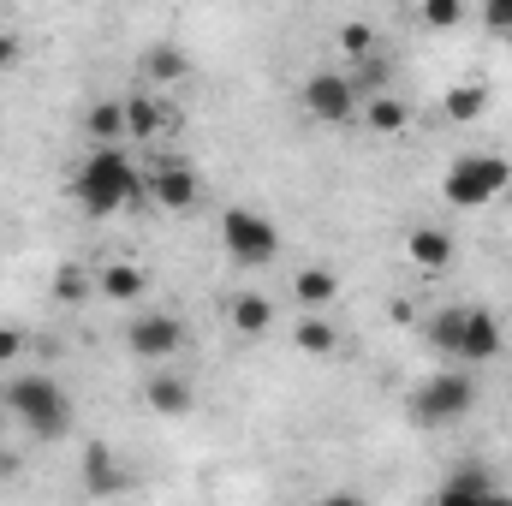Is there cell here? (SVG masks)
I'll return each instance as SVG.
<instances>
[{
  "label": "cell",
  "instance_id": "27",
  "mask_svg": "<svg viewBox=\"0 0 512 506\" xmlns=\"http://www.w3.org/2000/svg\"><path fill=\"white\" fill-rule=\"evenodd\" d=\"M483 24L495 36H512V0H483Z\"/></svg>",
  "mask_w": 512,
  "mask_h": 506
},
{
  "label": "cell",
  "instance_id": "14",
  "mask_svg": "<svg viewBox=\"0 0 512 506\" xmlns=\"http://www.w3.org/2000/svg\"><path fill=\"white\" fill-rule=\"evenodd\" d=\"M334 292H340V280H334V268H322V262L292 274V298H298L304 310H328V304H334Z\"/></svg>",
  "mask_w": 512,
  "mask_h": 506
},
{
  "label": "cell",
  "instance_id": "18",
  "mask_svg": "<svg viewBox=\"0 0 512 506\" xmlns=\"http://www.w3.org/2000/svg\"><path fill=\"white\" fill-rule=\"evenodd\" d=\"M96 286H102V298H114V304H137V298H143V268L114 262V268L96 274Z\"/></svg>",
  "mask_w": 512,
  "mask_h": 506
},
{
  "label": "cell",
  "instance_id": "15",
  "mask_svg": "<svg viewBox=\"0 0 512 506\" xmlns=\"http://www.w3.org/2000/svg\"><path fill=\"white\" fill-rule=\"evenodd\" d=\"M143 78H149V84H179V78H191V60H185V48H173V42H155V48L143 54Z\"/></svg>",
  "mask_w": 512,
  "mask_h": 506
},
{
  "label": "cell",
  "instance_id": "7",
  "mask_svg": "<svg viewBox=\"0 0 512 506\" xmlns=\"http://www.w3.org/2000/svg\"><path fill=\"white\" fill-rule=\"evenodd\" d=\"M143 197H149L155 209H167V215L191 209V203H197V167H191L185 155H173V149L149 155V161H143Z\"/></svg>",
  "mask_w": 512,
  "mask_h": 506
},
{
  "label": "cell",
  "instance_id": "4",
  "mask_svg": "<svg viewBox=\"0 0 512 506\" xmlns=\"http://www.w3.org/2000/svg\"><path fill=\"white\" fill-rule=\"evenodd\" d=\"M507 185H512V161H507V155L471 149V155H459V161L447 167V179H441V197H447L453 209H489V203H495Z\"/></svg>",
  "mask_w": 512,
  "mask_h": 506
},
{
  "label": "cell",
  "instance_id": "10",
  "mask_svg": "<svg viewBox=\"0 0 512 506\" xmlns=\"http://www.w3.org/2000/svg\"><path fill=\"white\" fill-rule=\"evenodd\" d=\"M405 256H411V268H423V274H441V268H453V233L447 227H411V239H405Z\"/></svg>",
  "mask_w": 512,
  "mask_h": 506
},
{
  "label": "cell",
  "instance_id": "26",
  "mask_svg": "<svg viewBox=\"0 0 512 506\" xmlns=\"http://www.w3.org/2000/svg\"><path fill=\"white\" fill-rule=\"evenodd\" d=\"M340 54H346V60H364V54H376V36H370V24H346V30H340Z\"/></svg>",
  "mask_w": 512,
  "mask_h": 506
},
{
  "label": "cell",
  "instance_id": "29",
  "mask_svg": "<svg viewBox=\"0 0 512 506\" xmlns=\"http://www.w3.org/2000/svg\"><path fill=\"white\" fill-rule=\"evenodd\" d=\"M78 292H84V274L78 268H60L54 274V298H78Z\"/></svg>",
  "mask_w": 512,
  "mask_h": 506
},
{
  "label": "cell",
  "instance_id": "13",
  "mask_svg": "<svg viewBox=\"0 0 512 506\" xmlns=\"http://www.w3.org/2000/svg\"><path fill=\"white\" fill-rule=\"evenodd\" d=\"M441 495H447V501H495L501 483H495V471H483V465H459V471L441 477Z\"/></svg>",
  "mask_w": 512,
  "mask_h": 506
},
{
  "label": "cell",
  "instance_id": "12",
  "mask_svg": "<svg viewBox=\"0 0 512 506\" xmlns=\"http://www.w3.org/2000/svg\"><path fill=\"white\" fill-rule=\"evenodd\" d=\"M143 399H149V411H161V417H185V411H191V381H179L167 364H155Z\"/></svg>",
  "mask_w": 512,
  "mask_h": 506
},
{
  "label": "cell",
  "instance_id": "6",
  "mask_svg": "<svg viewBox=\"0 0 512 506\" xmlns=\"http://www.w3.org/2000/svg\"><path fill=\"white\" fill-rule=\"evenodd\" d=\"M221 245L239 268H268L280 256V227L262 209H227L221 215Z\"/></svg>",
  "mask_w": 512,
  "mask_h": 506
},
{
  "label": "cell",
  "instance_id": "20",
  "mask_svg": "<svg viewBox=\"0 0 512 506\" xmlns=\"http://www.w3.org/2000/svg\"><path fill=\"white\" fill-rule=\"evenodd\" d=\"M298 352H310V358H328L334 346H340V334H334V322L328 316H316V310H304V322H298Z\"/></svg>",
  "mask_w": 512,
  "mask_h": 506
},
{
  "label": "cell",
  "instance_id": "2",
  "mask_svg": "<svg viewBox=\"0 0 512 506\" xmlns=\"http://www.w3.org/2000/svg\"><path fill=\"white\" fill-rule=\"evenodd\" d=\"M6 411L36 435V441H60L72 429V393L42 370H24V376L6 381Z\"/></svg>",
  "mask_w": 512,
  "mask_h": 506
},
{
  "label": "cell",
  "instance_id": "5",
  "mask_svg": "<svg viewBox=\"0 0 512 506\" xmlns=\"http://www.w3.org/2000/svg\"><path fill=\"white\" fill-rule=\"evenodd\" d=\"M358 84H352V72H334V66H322V72H310L304 78V90H298V108L316 120V126H352L358 120Z\"/></svg>",
  "mask_w": 512,
  "mask_h": 506
},
{
  "label": "cell",
  "instance_id": "11",
  "mask_svg": "<svg viewBox=\"0 0 512 506\" xmlns=\"http://www.w3.org/2000/svg\"><path fill=\"white\" fill-rule=\"evenodd\" d=\"M179 126V114L167 108V102H155V96H131L126 102V137H137V143H155L161 131Z\"/></svg>",
  "mask_w": 512,
  "mask_h": 506
},
{
  "label": "cell",
  "instance_id": "31",
  "mask_svg": "<svg viewBox=\"0 0 512 506\" xmlns=\"http://www.w3.org/2000/svg\"><path fill=\"white\" fill-rule=\"evenodd\" d=\"M0 405H6V393H0Z\"/></svg>",
  "mask_w": 512,
  "mask_h": 506
},
{
  "label": "cell",
  "instance_id": "25",
  "mask_svg": "<svg viewBox=\"0 0 512 506\" xmlns=\"http://www.w3.org/2000/svg\"><path fill=\"white\" fill-rule=\"evenodd\" d=\"M352 84H358V96H364V90H382V84H387V60H382V54L352 60Z\"/></svg>",
  "mask_w": 512,
  "mask_h": 506
},
{
  "label": "cell",
  "instance_id": "1",
  "mask_svg": "<svg viewBox=\"0 0 512 506\" xmlns=\"http://www.w3.org/2000/svg\"><path fill=\"white\" fill-rule=\"evenodd\" d=\"M137 191H143V167L131 161L120 143H96V149L78 161V173H72V197H78L90 215H120Z\"/></svg>",
  "mask_w": 512,
  "mask_h": 506
},
{
  "label": "cell",
  "instance_id": "16",
  "mask_svg": "<svg viewBox=\"0 0 512 506\" xmlns=\"http://www.w3.org/2000/svg\"><path fill=\"white\" fill-rule=\"evenodd\" d=\"M483 108H489V90L483 84H453L447 102H441L447 126H471V120H483Z\"/></svg>",
  "mask_w": 512,
  "mask_h": 506
},
{
  "label": "cell",
  "instance_id": "9",
  "mask_svg": "<svg viewBox=\"0 0 512 506\" xmlns=\"http://www.w3.org/2000/svg\"><path fill=\"white\" fill-rule=\"evenodd\" d=\"M501 346H507V334H501L495 310H477V304H465V340H459V364H495V358H501Z\"/></svg>",
  "mask_w": 512,
  "mask_h": 506
},
{
  "label": "cell",
  "instance_id": "8",
  "mask_svg": "<svg viewBox=\"0 0 512 506\" xmlns=\"http://www.w3.org/2000/svg\"><path fill=\"white\" fill-rule=\"evenodd\" d=\"M126 346H131V358H143V364H173L179 346H185V322L167 316V310H155V316H131Z\"/></svg>",
  "mask_w": 512,
  "mask_h": 506
},
{
  "label": "cell",
  "instance_id": "19",
  "mask_svg": "<svg viewBox=\"0 0 512 506\" xmlns=\"http://www.w3.org/2000/svg\"><path fill=\"white\" fill-rule=\"evenodd\" d=\"M459 340H465V304H453V310H441V316L429 322V346H435L441 358H453V364H459Z\"/></svg>",
  "mask_w": 512,
  "mask_h": 506
},
{
  "label": "cell",
  "instance_id": "24",
  "mask_svg": "<svg viewBox=\"0 0 512 506\" xmlns=\"http://www.w3.org/2000/svg\"><path fill=\"white\" fill-rule=\"evenodd\" d=\"M423 24L429 30H459L465 24V0H423Z\"/></svg>",
  "mask_w": 512,
  "mask_h": 506
},
{
  "label": "cell",
  "instance_id": "23",
  "mask_svg": "<svg viewBox=\"0 0 512 506\" xmlns=\"http://www.w3.org/2000/svg\"><path fill=\"white\" fill-rule=\"evenodd\" d=\"M84 477H90V489H96V495H108V489H120V471H114V459H108V447H90V459H84Z\"/></svg>",
  "mask_w": 512,
  "mask_h": 506
},
{
  "label": "cell",
  "instance_id": "22",
  "mask_svg": "<svg viewBox=\"0 0 512 506\" xmlns=\"http://www.w3.org/2000/svg\"><path fill=\"white\" fill-rule=\"evenodd\" d=\"M233 328H239V334H268V328H274V304H268L262 292H239V298H233Z\"/></svg>",
  "mask_w": 512,
  "mask_h": 506
},
{
  "label": "cell",
  "instance_id": "28",
  "mask_svg": "<svg viewBox=\"0 0 512 506\" xmlns=\"http://www.w3.org/2000/svg\"><path fill=\"white\" fill-rule=\"evenodd\" d=\"M24 60V42H18V30H0V72H12Z\"/></svg>",
  "mask_w": 512,
  "mask_h": 506
},
{
  "label": "cell",
  "instance_id": "30",
  "mask_svg": "<svg viewBox=\"0 0 512 506\" xmlns=\"http://www.w3.org/2000/svg\"><path fill=\"white\" fill-rule=\"evenodd\" d=\"M24 358V334L18 328H0V364H18Z\"/></svg>",
  "mask_w": 512,
  "mask_h": 506
},
{
  "label": "cell",
  "instance_id": "21",
  "mask_svg": "<svg viewBox=\"0 0 512 506\" xmlns=\"http://www.w3.org/2000/svg\"><path fill=\"white\" fill-rule=\"evenodd\" d=\"M364 126L376 131V137H399V131L411 126V108H405L399 96H376V102L364 108Z\"/></svg>",
  "mask_w": 512,
  "mask_h": 506
},
{
  "label": "cell",
  "instance_id": "3",
  "mask_svg": "<svg viewBox=\"0 0 512 506\" xmlns=\"http://www.w3.org/2000/svg\"><path fill=\"white\" fill-rule=\"evenodd\" d=\"M471 405H477L471 370H435L429 381H417L411 399H405V411H411L417 429H453V423L471 417Z\"/></svg>",
  "mask_w": 512,
  "mask_h": 506
},
{
  "label": "cell",
  "instance_id": "17",
  "mask_svg": "<svg viewBox=\"0 0 512 506\" xmlns=\"http://www.w3.org/2000/svg\"><path fill=\"white\" fill-rule=\"evenodd\" d=\"M84 131H90V143H120L126 137V102H96L90 114H84Z\"/></svg>",
  "mask_w": 512,
  "mask_h": 506
}]
</instances>
